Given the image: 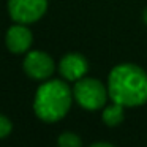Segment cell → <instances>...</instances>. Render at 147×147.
<instances>
[{"mask_svg": "<svg viewBox=\"0 0 147 147\" xmlns=\"http://www.w3.org/2000/svg\"><path fill=\"white\" fill-rule=\"evenodd\" d=\"M57 144L60 147H81L82 146V141H81V138L78 136L76 133H73V131H63V133L59 136Z\"/></svg>", "mask_w": 147, "mask_h": 147, "instance_id": "9c48e42d", "label": "cell"}, {"mask_svg": "<svg viewBox=\"0 0 147 147\" xmlns=\"http://www.w3.org/2000/svg\"><path fill=\"white\" fill-rule=\"evenodd\" d=\"M73 100V90L67 82L60 79H51L36 89L33 111L40 120L54 123L68 114Z\"/></svg>", "mask_w": 147, "mask_h": 147, "instance_id": "7a4b0ae2", "label": "cell"}, {"mask_svg": "<svg viewBox=\"0 0 147 147\" xmlns=\"http://www.w3.org/2000/svg\"><path fill=\"white\" fill-rule=\"evenodd\" d=\"M92 146H93V147H98V146H105V147H111V146H112V144H111V142H93V144H92Z\"/></svg>", "mask_w": 147, "mask_h": 147, "instance_id": "8fae6325", "label": "cell"}, {"mask_svg": "<svg viewBox=\"0 0 147 147\" xmlns=\"http://www.w3.org/2000/svg\"><path fill=\"white\" fill-rule=\"evenodd\" d=\"M142 21L147 24V7H146V10L142 11Z\"/></svg>", "mask_w": 147, "mask_h": 147, "instance_id": "7c38bea8", "label": "cell"}, {"mask_svg": "<svg viewBox=\"0 0 147 147\" xmlns=\"http://www.w3.org/2000/svg\"><path fill=\"white\" fill-rule=\"evenodd\" d=\"M59 71H60L63 79L76 82V81L82 79L87 74V71H89V62L79 52H70V54H65L60 59Z\"/></svg>", "mask_w": 147, "mask_h": 147, "instance_id": "8992f818", "label": "cell"}, {"mask_svg": "<svg viewBox=\"0 0 147 147\" xmlns=\"http://www.w3.org/2000/svg\"><path fill=\"white\" fill-rule=\"evenodd\" d=\"M48 10V0H8V13L14 22L32 24L40 21Z\"/></svg>", "mask_w": 147, "mask_h": 147, "instance_id": "277c9868", "label": "cell"}, {"mask_svg": "<svg viewBox=\"0 0 147 147\" xmlns=\"http://www.w3.org/2000/svg\"><path fill=\"white\" fill-rule=\"evenodd\" d=\"M101 119L108 127H119L125 119V106L112 101V105L105 106L101 112Z\"/></svg>", "mask_w": 147, "mask_h": 147, "instance_id": "ba28073f", "label": "cell"}, {"mask_svg": "<svg viewBox=\"0 0 147 147\" xmlns=\"http://www.w3.org/2000/svg\"><path fill=\"white\" fill-rule=\"evenodd\" d=\"M11 130H13V123L7 115L0 114V139H5V138L10 136Z\"/></svg>", "mask_w": 147, "mask_h": 147, "instance_id": "30bf717a", "label": "cell"}, {"mask_svg": "<svg viewBox=\"0 0 147 147\" xmlns=\"http://www.w3.org/2000/svg\"><path fill=\"white\" fill-rule=\"evenodd\" d=\"M106 86L109 98L125 108H136L147 103V73L134 63L114 67Z\"/></svg>", "mask_w": 147, "mask_h": 147, "instance_id": "6da1fadb", "label": "cell"}, {"mask_svg": "<svg viewBox=\"0 0 147 147\" xmlns=\"http://www.w3.org/2000/svg\"><path fill=\"white\" fill-rule=\"evenodd\" d=\"M74 101L86 111H98L103 109L109 98L108 86L95 78H86L76 81L73 87Z\"/></svg>", "mask_w": 147, "mask_h": 147, "instance_id": "3957f363", "label": "cell"}, {"mask_svg": "<svg viewBox=\"0 0 147 147\" xmlns=\"http://www.w3.org/2000/svg\"><path fill=\"white\" fill-rule=\"evenodd\" d=\"M22 67L27 76L35 81H46L55 70L52 57L43 51H30L24 59Z\"/></svg>", "mask_w": 147, "mask_h": 147, "instance_id": "5b68a950", "label": "cell"}, {"mask_svg": "<svg viewBox=\"0 0 147 147\" xmlns=\"http://www.w3.org/2000/svg\"><path fill=\"white\" fill-rule=\"evenodd\" d=\"M33 43V36L27 24H19L16 22L7 30L5 35V45H7L8 51L13 54H24L30 49Z\"/></svg>", "mask_w": 147, "mask_h": 147, "instance_id": "52a82bcc", "label": "cell"}]
</instances>
